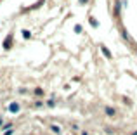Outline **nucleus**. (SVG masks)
<instances>
[{"label": "nucleus", "mask_w": 137, "mask_h": 135, "mask_svg": "<svg viewBox=\"0 0 137 135\" xmlns=\"http://www.w3.org/2000/svg\"><path fill=\"white\" fill-rule=\"evenodd\" d=\"M101 50H102V54H104V56H106V57H111V52H109V50H108V48H106V47H104V45H101Z\"/></svg>", "instance_id": "2"}, {"label": "nucleus", "mask_w": 137, "mask_h": 135, "mask_svg": "<svg viewBox=\"0 0 137 135\" xmlns=\"http://www.w3.org/2000/svg\"><path fill=\"white\" fill-rule=\"evenodd\" d=\"M75 31H77V33H80V31H82V26H80V24H78V26H75Z\"/></svg>", "instance_id": "9"}, {"label": "nucleus", "mask_w": 137, "mask_h": 135, "mask_svg": "<svg viewBox=\"0 0 137 135\" xmlns=\"http://www.w3.org/2000/svg\"><path fill=\"white\" fill-rule=\"evenodd\" d=\"M4 135H12V132H10V130H5V133Z\"/></svg>", "instance_id": "10"}, {"label": "nucleus", "mask_w": 137, "mask_h": 135, "mask_svg": "<svg viewBox=\"0 0 137 135\" xmlns=\"http://www.w3.org/2000/svg\"><path fill=\"white\" fill-rule=\"evenodd\" d=\"M10 38H12V37H7V40H5V43H4V47H5V48L10 47Z\"/></svg>", "instance_id": "5"}, {"label": "nucleus", "mask_w": 137, "mask_h": 135, "mask_svg": "<svg viewBox=\"0 0 137 135\" xmlns=\"http://www.w3.org/2000/svg\"><path fill=\"white\" fill-rule=\"evenodd\" d=\"M106 113L111 116V114H115V109H111V107H106Z\"/></svg>", "instance_id": "6"}, {"label": "nucleus", "mask_w": 137, "mask_h": 135, "mask_svg": "<svg viewBox=\"0 0 137 135\" xmlns=\"http://www.w3.org/2000/svg\"><path fill=\"white\" fill-rule=\"evenodd\" d=\"M80 2H82V4H85V2H88V0H80Z\"/></svg>", "instance_id": "11"}, {"label": "nucleus", "mask_w": 137, "mask_h": 135, "mask_svg": "<svg viewBox=\"0 0 137 135\" xmlns=\"http://www.w3.org/2000/svg\"><path fill=\"white\" fill-rule=\"evenodd\" d=\"M50 130H52V132H56V133H61V128H59V126H56V125L50 126Z\"/></svg>", "instance_id": "4"}, {"label": "nucleus", "mask_w": 137, "mask_h": 135, "mask_svg": "<svg viewBox=\"0 0 137 135\" xmlns=\"http://www.w3.org/2000/svg\"><path fill=\"white\" fill-rule=\"evenodd\" d=\"M23 37L24 38H31V33H29L28 29H23Z\"/></svg>", "instance_id": "3"}, {"label": "nucleus", "mask_w": 137, "mask_h": 135, "mask_svg": "<svg viewBox=\"0 0 137 135\" xmlns=\"http://www.w3.org/2000/svg\"><path fill=\"white\" fill-rule=\"evenodd\" d=\"M9 111L10 113H18V111H19V104H18V102H12L9 106Z\"/></svg>", "instance_id": "1"}, {"label": "nucleus", "mask_w": 137, "mask_h": 135, "mask_svg": "<svg viewBox=\"0 0 137 135\" xmlns=\"http://www.w3.org/2000/svg\"><path fill=\"white\" fill-rule=\"evenodd\" d=\"M90 24H92V26H97L99 23H97V21H96V19H94V18H90Z\"/></svg>", "instance_id": "7"}, {"label": "nucleus", "mask_w": 137, "mask_h": 135, "mask_svg": "<svg viewBox=\"0 0 137 135\" xmlns=\"http://www.w3.org/2000/svg\"><path fill=\"white\" fill-rule=\"evenodd\" d=\"M35 95H43V94H42V90H40V88H37V90H35Z\"/></svg>", "instance_id": "8"}]
</instances>
